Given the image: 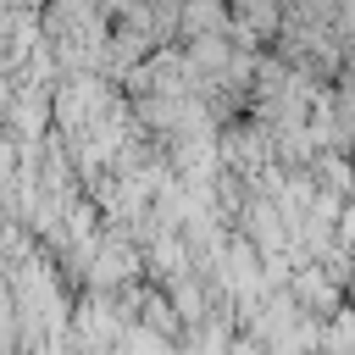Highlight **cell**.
Segmentation results:
<instances>
[{"label": "cell", "mask_w": 355, "mask_h": 355, "mask_svg": "<svg viewBox=\"0 0 355 355\" xmlns=\"http://www.w3.org/2000/svg\"><path fill=\"white\" fill-rule=\"evenodd\" d=\"M133 272H139V255H133V250H122V244H116V250H100L94 266H89V288H94V294H111V288H122Z\"/></svg>", "instance_id": "6da1fadb"}]
</instances>
